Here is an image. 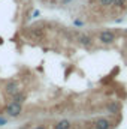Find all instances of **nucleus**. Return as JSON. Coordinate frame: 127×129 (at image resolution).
Listing matches in <instances>:
<instances>
[{"instance_id":"39448f33","label":"nucleus","mask_w":127,"mask_h":129,"mask_svg":"<svg viewBox=\"0 0 127 129\" xmlns=\"http://www.w3.org/2000/svg\"><path fill=\"white\" fill-rule=\"evenodd\" d=\"M94 129H111V122L105 117H100L94 122Z\"/></svg>"},{"instance_id":"f8f14e48","label":"nucleus","mask_w":127,"mask_h":129,"mask_svg":"<svg viewBox=\"0 0 127 129\" xmlns=\"http://www.w3.org/2000/svg\"><path fill=\"white\" fill-rule=\"evenodd\" d=\"M5 125H8V120H6L5 117L0 116V126H5Z\"/></svg>"},{"instance_id":"1a4fd4ad","label":"nucleus","mask_w":127,"mask_h":129,"mask_svg":"<svg viewBox=\"0 0 127 129\" xmlns=\"http://www.w3.org/2000/svg\"><path fill=\"white\" fill-rule=\"evenodd\" d=\"M12 101H14V102H18V104H23V102L26 101V95L20 92V93H17V95L12 96Z\"/></svg>"},{"instance_id":"7ed1b4c3","label":"nucleus","mask_w":127,"mask_h":129,"mask_svg":"<svg viewBox=\"0 0 127 129\" xmlns=\"http://www.w3.org/2000/svg\"><path fill=\"white\" fill-rule=\"evenodd\" d=\"M99 41H100L102 44H105V45H109V44H112V42L115 41V35L111 32V30L100 32V35H99Z\"/></svg>"},{"instance_id":"9d476101","label":"nucleus","mask_w":127,"mask_h":129,"mask_svg":"<svg viewBox=\"0 0 127 129\" xmlns=\"http://www.w3.org/2000/svg\"><path fill=\"white\" fill-rule=\"evenodd\" d=\"M126 0H112V5L115 6V8H120V9H123V8H126Z\"/></svg>"},{"instance_id":"6e6552de","label":"nucleus","mask_w":127,"mask_h":129,"mask_svg":"<svg viewBox=\"0 0 127 129\" xmlns=\"http://www.w3.org/2000/svg\"><path fill=\"white\" fill-rule=\"evenodd\" d=\"M108 111H109L111 114H115V113L120 111V105H118L117 102H111V104L108 105Z\"/></svg>"},{"instance_id":"0eeeda50","label":"nucleus","mask_w":127,"mask_h":129,"mask_svg":"<svg viewBox=\"0 0 127 129\" xmlns=\"http://www.w3.org/2000/svg\"><path fill=\"white\" fill-rule=\"evenodd\" d=\"M70 126H72V123L67 119H63V120H60L54 125V129H70Z\"/></svg>"},{"instance_id":"20e7f679","label":"nucleus","mask_w":127,"mask_h":129,"mask_svg":"<svg viewBox=\"0 0 127 129\" xmlns=\"http://www.w3.org/2000/svg\"><path fill=\"white\" fill-rule=\"evenodd\" d=\"M5 92H6V95L14 96V95H17V93H20L21 89H20V84H18L17 81H9V83L6 84V87H5Z\"/></svg>"},{"instance_id":"f257e3e1","label":"nucleus","mask_w":127,"mask_h":129,"mask_svg":"<svg viewBox=\"0 0 127 129\" xmlns=\"http://www.w3.org/2000/svg\"><path fill=\"white\" fill-rule=\"evenodd\" d=\"M6 113H8L9 117H18V116L23 113V105L12 101V102H9V104L6 105Z\"/></svg>"},{"instance_id":"4468645a","label":"nucleus","mask_w":127,"mask_h":129,"mask_svg":"<svg viewBox=\"0 0 127 129\" xmlns=\"http://www.w3.org/2000/svg\"><path fill=\"white\" fill-rule=\"evenodd\" d=\"M36 17H39V11H34V12H33V17H32V18H36Z\"/></svg>"},{"instance_id":"f03ea898","label":"nucleus","mask_w":127,"mask_h":129,"mask_svg":"<svg viewBox=\"0 0 127 129\" xmlns=\"http://www.w3.org/2000/svg\"><path fill=\"white\" fill-rule=\"evenodd\" d=\"M76 42H78L81 47H84V48H90V47H93V39H91L88 35L78 33V35H76Z\"/></svg>"},{"instance_id":"f3484780","label":"nucleus","mask_w":127,"mask_h":129,"mask_svg":"<svg viewBox=\"0 0 127 129\" xmlns=\"http://www.w3.org/2000/svg\"><path fill=\"white\" fill-rule=\"evenodd\" d=\"M20 129H29V128L27 126H23V128H20Z\"/></svg>"},{"instance_id":"423d86ee","label":"nucleus","mask_w":127,"mask_h":129,"mask_svg":"<svg viewBox=\"0 0 127 129\" xmlns=\"http://www.w3.org/2000/svg\"><path fill=\"white\" fill-rule=\"evenodd\" d=\"M27 33H29V36H32V38H36V39H39V38H42L43 36V29H39V27H30L29 30H27Z\"/></svg>"},{"instance_id":"2eb2a0df","label":"nucleus","mask_w":127,"mask_h":129,"mask_svg":"<svg viewBox=\"0 0 127 129\" xmlns=\"http://www.w3.org/2000/svg\"><path fill=\"white\" fill-rule=\"evenodd\" d=\"M33 129H45V126H42V125H37V126H34Z\"/></svg>"},{"instance_id":"ddd939ff","label":"nucleus","mask_w":127,"mask_h":129,"mask_svg":"<svg viewBox=\"0 0 127 129\" xmlns=\"http://www.w3.org/2000/svg\"><path fill=\"white\" fill-rule=\"evenodd\" d=\"M73 24H75V26H79V27H81V26H82L84 23H82V21H79V20H75V23H73Z\"/></svg>"},{"instance_id":"9b49d317","label":"nucleus","mask_w":127,"mask_h":129,"mask_svg":"<svg viewBox=\"0 0 127 129\" xmlns=\"http://www.w3.org/2000/svg\"><path fill=\"white\" fill-rule=\"evenodd\" d=\"M99 3L102 6H111L112 5V0H99Z\"/></svg>"},{"instance_id":"a211bd4d","label":"nucleus","mask_w":127,"mask_h":129,"mask_svg":"<svg viewBox=\"0 0 127 129\" xmlns=\"http://www.w3.org/2000/svg\"><path fill=\"white\" fill-rule=\"evenodd\" d=\"M0 44H3V39H2V38H0Z\"/></svg>"},{"instance_id":"dca6fc26","label":"nucleus","mask_w":127,"mask_h":129,"mask_svg":"<svg viewBox=\"0 0 127 129\" xmlns=\"http://www.w3.org/2000/svg\"><path fill=\"white\" fill-rule=\"evenodd\" d=\"M70 2H72V0H63V3H64V5H67V3H70Z\"/></svg>"}]
</instances>
